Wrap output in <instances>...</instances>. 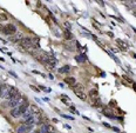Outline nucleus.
<instances>
[{"label": "nucleus", "instance_id": "obj_1", "mask_svg": "<svg viewBox=\"0 0 136 133\" xmlns=\"http://www.w3.org/2000/svg\"><path fill=\"white\" fill-rule=\"evenodd\" d=\"M18 97H20V92H19V90H18L17 87L11 86L9 91H8V94H7V97H6V99L11 100V99H15V98H18Z\"/></svg>", "mask_w": 136, "mask_h": 133}, {"label": "nucleus", "instance_id": "obj_2", "mask_svg": "<svg viewBox=\"0 0 136 133\" xmlns=\"http://www.w3.org/2000/svg\"><path fill=\"white\" fill-rule=\"evenodd\" d=\"M2 33L6 35H12V34H17V27L13 24H7L6 26H4Z\"/></svg>", "mask_w": 136, "mask_h": 133}, {"label": "nucleus", "instance_id": "obj_3", "mask_svg": "<svg viewBox=\"0 0 136 133\" xmlns=\"http://www.w3.org/2000/svg\"><path fill=\"white\" fill-rule=\"evenodd\" d=\"M34 114L33 112L31 111V108L29 110H27L25 113H22V115H21V119H22V121H24V124H26V123H28V121H32V120H34Z\"/></svg>", "mask_w": 136, "mask_h": 133}, {"label": "nucleus", "instance_id": "obj_4", "mask_svg": "<svg viewBox=\"0 0 136 133\" xmlns=\"http://www.w3.org/2000/svg\"><path fill=\"white\" fill-rule=\"evenodd\" d=\"M36 59H38V61H39V62L43 64V65L46 66V65H48V64H49V61H51V57H49L48 54H46V53H42V54H40Z\"/></svg>", "mask_w": 136, "mask_h": 133}, {"label": "nucleus", "instance_id": "obj_5", "mask_svg": "<svg viewBox=\"0 0 136 133\" xmlns=\"http://www.w3.org/2000/svg\"><path fill=\"white\" fill-rule=\"evenodd\" d=\"M29 102L28 101H26V102H24V104H21V105H19L18 106V108H19V111L21 112V115H22V113H25L27 110H29Z\"/></svg>", "mask_w": 136, "mask_h": 133}, {"label": "nucleus", "instance_id": "obj_6", "mask_svg": "<svg viewBox=\"0 0 136 133\" xmlns=\"http://www.w3.org/2000/svg\"><path fill=\"white\" fill-rule=\"evenodd\" d=\"M11 115H12L13 118H20L21 112L19 111V108H18V107H15V108H12V110H11Z\"/></svg>", "mask_w": 136, "mask_h": 133}, {"label": "nucleus", "instance_id": "obj_7", "mask_svg": "<svg viewBox=\"0 0 136 133\" xmlns=\"http://www.w3.org/2000/svg\"><path fill=\"white\" fill-rule=\"evenodd\" d=\"M65 82L68 84V85L74 86L75 84H76V79H75L74 77H68V78H65Z\"/></svg>", "mask_w": 136, "mask_h": 133}, {"label": "nucleus", "instance_id": "obj_8", "mask_svg": "<svg viewBox=\"0 0 136 133\" xmlns=\"http://www.w3.org/2000/svg\"><path fill=\"white\" fill-rule=\"evenodd\" d=\"M75 60H76L77 62H85V61L87 60V57H86V54L81 53V54H79V55L75 57Z\"/></svg>", "mask_w": 136, "mask_h": 133}, {"label": "nucleus", "instance_id": "obj_9", "mask_svg": "<svg viewBox=\"0 0 136 133\" xmlns=\"http://www.w3.org/2000/svg\"><path fill=\"white\" fill-rule=\"evenodd\" d=\"M31 111L33 112V114H36V115H41V110L36 105H31Z\"/></svg>", "mask_w": 136, "mask_h": 133}, {"label": "nucleus", "instance_id": "obj_10", "mask_svg": "<svg viewBox=\"0 0 136 133\" xmlns=\"http://www.w3.org/2000/svg\"><path fill=\"white\" fill-rule=\"evenodd\" d=\"M74 93L76 94L77 98H80L82 101H86V100H87V95L83 93V92H81V91H74Z\"/></svg>", "mask_w": 136, "mask_h": 133}, {"label": "nucleus", "instance_id": "obj_11", "mask_svg": "<svg viewBox=\"0 0 136 133\" xmlns=\"http://www.w3.org/2000/svg\"><path fill=\"white\" fill-rule=\"evenodd\" d=\"M116 42L120 45V47H121L122 51H127V50H128V45H127L126 42H123L121 39H116Z\"/></svg>", "mask_w": 136, "mask_h": 133}, {"label": "nucleus", "instance_id": "obj_12", "mask_svg": "<svg viewBox=\"0 0 136 133\" xmlns=\"http://www.w3.org/2000/svg\"><path fill=\"white\" fill-rule=\"evenodd\" d=\"M25 125H26V130H27V132H31V131L34 128V126H35L34 120H32V121H28V123H26Z\"/></svg>", "mask_w": 136, "mask_h": 133}, {"label": "nucleus", "instance_id": "obj_13", "mask_svg": "<svg viewBox=\"0 0 136 133\" xmlns=\"http://www.w3.org/2000/svg\"><path fill=\"white\" fill-rule=\"evenodd\" d=\"M70 68H72V67L69 66V65H66V66H63L62 68H59L58 72H59V73H67V72L70 71Z\"/></svg>", "mask_w": 136, "mask_h": 133}, {"label": "nucleus", "instance_id": "obj_14", "mask_svg": "<svg viewBox=\"0 0 136 133\" xmlns=\"http://www.w3.org/2000/svg\"><path fill=\"white\" fill-rule=\"evenodd\" d=\"M17 133H27V130H26V125L22 124L20 126L17 128Z\"/></svg>", "mask_w": 136, "mask_h": 133}, {"label": "nucleus", "instance_id": "obj_15", "mask_svg": "<svg viewBox=\"0 0 136 133\" xmlns=\"http://www.w3.org/2000/svg\"><path fill=\"white\" fill-rule=\"evenodd\" d=\"M65 38H66V40H70V39L74 38V35H73V33H72L70 31L66 30V31H65Z\"/></svg>", "mask_w": 136, "mask_h": 133}, {"label": "nucleus", "instance_id": "obj_16", "mask_svg": "<svg viewBox=\"0 0 136 133\" xmlns=\"http://www.w3.org/2000/svg\"><path fill=\"white\" fill-rule=\"evenodd\" d=\"M73 88H74V91H81V92L85 91V87L81 84H75L74 86H73Z\"/></svg>", "mask_w": 136, "mask_h": 133}, {"label": "nucleus", "instance_id": "obj_17", "mask_svg": "<svg viewBox=\"0 0 136 133\" xmlns=\"http://www.w3.org/2000/svg\"><path fill=\"white\" fill-rule=\"evenodd\" d=\"M89 97H92V98H95V97H97V94H99V92H97V90L96 88H93V90H90L89 91Z\"/></svg>", "mask_w": 136, "mask_h": 133}, {"label": "nucleus", "instance_id": "obj_18", "mask_svg": "<svg viewBox=\"0 0 136 133\" xmlns=\"http://www.w3.org/2000/svg\"><path fill=\"white\" fill-rule=\"evenodd\" d=\"M104 51H106V52H107V53H108L109 55H110V57H111V58H113V59L115 60V61H116V62H117V64H120V60L117 59V58H116V57H115V55H114V54H113V53H111V52H109L108 50H104Z\"/></svg>", "mask_w": 136, "mask_h": 133}, {"label": "nucleus", "instance_id": "obj_19", "mask_svg": "<svg viewBox=\"0 0 136 133\" xmlns=\"http://www.w3.org/2000/svg\"><path fill=\"white\" fill-rule=\"evenodd\" d=\"M47 131H48V133H49V132H51V133H54L55 132L54 126H52V125H49V124H48V125H47Z\"/></svg>", "mask_w": 136, "mask_h": 133}, {"label": "nucleus", "instance_id": "obj_20", "mask_svg": "<svg viewBox=\"0 0 136 133\" xmlns=\"http://www.w3.org/2000/svg\"><path fill=\"white\" fill-rule=\"evenodd\" d=\"M7 19H8V18H7V15L5 13H0V21H2V20H4V21H7Z\"/></svg>", "mask_w": 136, "mask_h": 133}, {"label": "nucleus", "instance_id": "obj_21", "mask_svg": "<svg viewBox=\"0 0 136 133\" xmlns=\"http://www.w3.org/2000/svg\"><path fill=\"white\" fill-rule=\"evenodd\" d=\"M69 110H70V111H72L73 113H75V114H77V115H79V112H77V111L75 110V107H74V106H69Z\"/></svg>", "mask_w": 136, "mask_h": 133}, {"label": "nucleus", "instance_id": "obj_22", "mask_svg": "<svg viewBox=\"0 0 136 133\" xmlns=\"http://www.w3.org/2000/svg\"><path fill=\"white\" fill-rule=\"evenodd\" d=\"M31 88H32V90H33V91H35V92H39V91H40V90H39V88H36V87L35 86H33V85H31Z\"/></svg>", "mask_w": 136, "mask_h": 133}, {"label": "nucleus", "instance_id": "obj_23", "mask_svg": "<svg viewBox=\"0 0 136 133\" xmlns=\"http://www.w3.org/2000/svg\"><path fill=\"white\" fill-rule=\"evenodd\" d=\"M62 117H63V118H68V119H70V120H74V118H73V117H70V115H66V114H62Z\"/></svg>", "mask_w": 136, "mask_h": 133}, {"label": "nucleus", "instance_id": "obj_24", "mask_svg": "<svg viewBox=\"0 0 136 133\" xmlns=\"http://www.w3.org/2000/svg\"><path fill=\"white\" fill-rule=\"evenodd\" d=\"M9 73H11V74H12V75H13V77H14V78H18V75H17V74H15V73H14V72H12V71H9Z\"/></svg>", "mask_w": 136, "mask_h": 133}, {"label": "nucleus", "instance_id": "obj_25", "mask_svg": "<svg viewBox=\"0 0 136 133\" xmlns=\"http://www.w3.org/2000/svg\"><path fill=\"white\" fill-rule=\"evenodd\" d=\"M48 78H49V79H51V80H53V79H54V77H53V74H51V73L48 74Z\"/></svg>", "mask_w": 136, "mask_h": 133}, {"label": "nucleus", "instance_id": "obj_26", "mask_svg": "<svg viewBox=\"0 0 136 133\" xmlns=\"http://www.w3.org/2000/svg\"><path fill=\"white\" fill-rule=\"evenodd\" d=\"M65 26L67 27V28H70V24L69 22H65Z\"/></svg>", "mask_w": 136, "mask_h": 133}, {"label": "nucleus", "instance_id": "obj_27", "mask_svg": "<svg viewBox=\"0 0 136 133\" xmlns=\"http://www.w3.org/2000/svg\"><path fill=\"white\" fill-rule=\"evenodd\" d=\"M113 130H114L115 132H119V128H116V127H113Z\"/></svg>", "mask_w": 136, "mask_h": 133}, {"label": "nucleus", "instance_id": "obj_28", "mask_svg": "<svg viewBox=\"0 0 136 133\" xmlns=\"http://www.w3.org/2000/svg\"><path fill=\"white\" fill-rule=\"evenodd\" d=\"M133 87H134V90H135V91H136V84H135V82L133 84Z\"/></svg>", "mask_w": 136, "mask_h": 133}, {"label": "nucleus", "instance_id": "obj_29", "mask_svg": "<svg viewBox=\"0 0 136 133\" xmlns=\"http://www.w3.org/2000/svg\"><path fill=\"white\" fill-rule=\"evenodd\" d=\"M34 133H41V131H40V130H36V131H35Z\"/></svg>", "mask_w": 136, "mask_h": 133}, {"label": "nucleus", "instance_id": "obj_30", "mask_svg": "<svg viewBox=\"0 0 136 133\" xmlns=\"http://www.w3.org/2000/svg\"><path fill=\"white\" fill-rule=\"evenodd\" d=\"M4 60H5L4 58H1V57H0V61H4Z\"/></svg>", "mask_w": 136, "mask_h": 133}, {"label": "nucleus", "instance_id": "obj_31", "mask_svg": "<svg viewBox=\"0 0 136 133\" xmlns=\"http://www.w3.org/2000/svg\"><path fill=\"white\" fill-rule=\"evenodd\" d=\"M27 133H29V132H27Z\"/></svg>", "mask_w": 136, "mask_h": 133}, {"label": "nucleus", "instance_id": "obj_32", "mask_svg": "<svg viewBox=\"0 0 136 133\" xmlns=\"http://www.w3.org/2000/svg\"><path fill=\"white\" fill-rule=\"evenodd\" d=\"M49 133H51V132H49Z\"/></svg>", "mask_w": 136, "mask_h": 133}]
</instances>
